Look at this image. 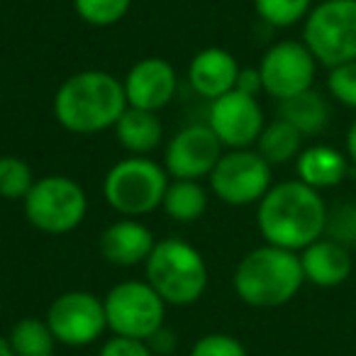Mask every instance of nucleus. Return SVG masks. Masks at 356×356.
Listing matches in <instances>:
<instances>
[{
    "mask_svg": "<svg viewBox=\"0 0 356 356\" xmlns=\"http://www.w3.org/2000/svg\"><path fill=\"white\" fill-rule=\"evenodd\" d=\"M239 64L227 49L208 47L198 51L188 66V83L200 98H208L210 103L220 95L229 93L237 86Z\"/></svg>",
    "mask_w": 356,
    "mask_h": 356,
    "instance_id": "nucleus-16",
    "label": "nucleus"
},
{
    "mask_svg": "<svg viewBox=\"0 0 356 356\" xmlns=\"http://www.w3.org/2000/svg\"><path fill=\"white\" fill-rule=\"evenodd\" d=\"M234 88L242 90V93H249V95H259V90H264L259 69H239L237 86H234Z\"/></svg>",
    "mask_w": 356,
    "mask_h": 356,
    "instance_id": "nucleus-31",
    "label": "nucleus"
},
{
    "mask_svg": "<svg viewBox=\"0 0 356 356\" xmlns=\"http://www.w3.org/2000/svg\"><path fill=\"white\" fill-rule=\"evenodd\" d=\"M254 10L271 27H293L305 20L312 10V0H254Z\"/></svg>",
    "mask_w": 356,
    "mask_h": 356,
    "instance_id": "nucleus-25",
    "label": "nucleus"
},
{
    "mask_svg": "<svg viewBox=\"0 0 356 356\" xmlns=\"http://www.w3.org/2000/svg\"><path fill=\"white\" fill-rule=\"evenodd\" d=\"M346 171H349V156L341 154L339 149L327 147V144L302 149L296 159L298 181H302L315 191L339 186L346 178Z\"/></svg>",
    "mask_w": 356,
    "mask_h": 356,
    "instance_id": "nucleus-18",
    "label": "nucleus"
},
{
    "mask_svg": "<svg viewBox=\"0 0 356 356\" xmlns=\"http://www.w3.org/2000/svg\"><path fill=\"white\" fill-rule=\"evenodd\" d=\"M108 330L118 337L147 341L163 327L166 302L147 281H122L103 300Z\"/></svg>",
    "mask_w": 356,
    "mask_h": 356,
    "instance_id": "nucleus-8",
    "label": "nucleus"
},
{
    "mask_svg": "<svg viewBox=\"0 0 356 356\" xmlns=\"http://www.w3.org/2000/svg\"><path fill=\"white\" fill-rule=\"evenodd\" d=\"M147 283L163 298L166 305H193L208 288V264L193 244L184 239H159L149 254Z\"/></svg>",
    "mask_w": 356,
    "mask_h": 356,
    "instance_id": "nucleus-4",
    "label": "nucleus"
},
{
    "mask_svg": "<svg viewBox=\"0 0 356 356\" xmlns=\"http://www.w3.org/2000/svg\"><path fill=\"white\" fill-rule=\"evenodd\" d=\"M346 156L351 163H356V120L346 129Z\"/></svg>",
    "mask_w": 356,
    "mask_h": 356,
    "instance_id": "nucleus-33",
    "label": "nucleus"
},
{
    "mask_svg": "<svg viewBox=\"0 0 356 356\" xmlns=\"http://www.w3.org/2000/svg\"><path fill=\"white\" fill-rule=\"evenodd\" d=\"M168 188V173L147 156L118 161L103 181L105 203L122 218H142L161 208Z\"/></svg>",
    "mask_w": 356,
    "mask_h": 356,
    "instance_id": "nucleus-5",
    "label": "nucleus"
},
{
    "mask_svg": "<svg viewBox=\"0 0 356 356\" xmlns=\"http://www.w3.org/2000/svg\"><path fill=\"white\" fill-rule=\"evenodd\" d=\"M32 166L20 156L6 154L0 156V198L6 200H25L35 186Z\"/></svg>",
    "mask_w": 356,
    "mask_h": 356,
    "instance_id": "nucleus-24",
    "label": "nucleus"
},
{
    "mask_svg": "<svg viewBox=\"0 0 356 356\" xmlns=\"http://www.w3.org/2000/svg\"><path fill=\"white\" fill-rule=\"evenodd\" d=\"M74 8L88 25L113 27L129 13L132 0H74Z\"/></svg>",
    "mask_w": 356,
    "mask_h": 356,
    "instance_id": "nucleus-26",
    "label": "nucleus"
},
{
    "mask_svg": "<svg viewBox=\"0 0 356 356\" xmlns=\"http://www.w3.org/2000/svg\"><path fill=\"white\" fill-rule=\"evenodd\" d=\"M115 134H118L120 144L132 156H147V154H152L161 144L163 127H161V120L156 118V113L129 108L127 105L122 118L115 124Z\"/></svg>",
    "mask_w": 356,
    "mask_h": 356,
    "instance_id": "nucleus-19",
    "label": "nucleus"
},
{
    "mask_svg": "<svg viewBox=\"0 0 356 356\" xmlns=\"http://www.w3.org/2000/svg\"><path fill=\"white\" fill-rule=\"evenodd\" d=\"M47 325L56 341L66 346H88L108 330L105 305L88 291H66L51 300Z\"/></svg>",
    "mask_w": 356,
    "mask_h": 356,
    "instance_id": "nucleus-10",
    "label": "nucleus"
},
{
    "mask_svg": "<svg viewBox=\"0 0 356 356\" xmlns=\"http://www.w3.org/2000/svg\"><path fill=\"white\" fill-rule=\"evenodd\" d=\"M325 234L334 242L344 244L346 249L356 247V203H344L330 210Z\"/></svg>",
    "mask_w": 356,
    "mask_h": 356,
    "instance_id": "nucleus-27",
    "label": "nucleus"
},
{
    "mask_svg": "<svg viewBox=\"0 0 356 356\" xmlns=\"http://www.w3.org/2000/svg\"><path fill=\"white\" fill-rule=\"evenodd\" d=\"M22 205L27 222L44 234L74 232L88 213L86 191L69 176L37 178Z\"/></svg>",
    "mask_w": 356,
    "mask_h": 356,
    "instance_id": "nucleus-7",
    "label": "nucleus"
},
{
    "mask_svg": "<svg viewBox=\"0 0 356 356\" xmlns=\"http://www.w3.org/2000/svg\"><path fill=\"white\" fill-rule=\"evenodd\" d=\"M188 356H249V354H247V346L237 337L225 334V332H213V334L200 337Z\"/></svg>",
    "mask_w": 356,
    "mask_h": 356,
    "instance_id": "nucleus-29",
    "label": "nucleus"
},
{
    "mask_svg": "<svg viewBox=\"0 0 356 356\" xmlns=\"http://www.w3.org/2000/svg\"><path fill=\"white\" fill-rule=\"evenodd\" d=\"M8 341L17 356H54L56 346V337L47 320H37V317H25L15 322L8 334Z\"/></svg>",
    "mask_w": 356,
    "mask_h": 356,
    "instance_id": "nucleus-23",
    "label": "nucleus"
},
{
    "mask_svg": "<svg viewBox=\"0 0 356 356\" xmlns=\"http://www.w3.org/2000/svg\"><path fill=\"white\" fill-rule=\"evenodd\" d=\"M278 118L298 129L302 137H317L330 124V105L315 88L278 103Z\"/></svg>",
    "mask_w": 356,
    "mask_h": 356,
    "instance_id": "nucleus-20",
    "label": "nucleus"
},
{
    "mask_svg": "<svg viewBox=\"0 0 356 356\" xmlns=\"http://www.w3.org/2000/svg\"><path fill=\"white\" fill-rule=\"evenodd\" d=\"M234 293L252 307H281L298 296L305 283L300 254L264 244L239 259L234 268Z\"/></svg>",
    "mask_w": 356,
    "mask_h": 356,
    "instance_id": "nucleus-3",
    "label": "nucleus"
},
{
    "mask_svg": "<svg viewBox=\"0 0 356 356\" xmlns=\"http://www.w3.org/2000/svg\"><path fill=\"white\" fill-rule=\"evenodd\" d=\"M271 168V163L254 149H229L210 173L215 198L232 208L259 203L273 186Z\"/></svg>",
    "mask_w": 356,
    "mask_h": 356,
    "instance_id": "nucleus-9",
    "label": "nucleus"
},
{
    "mask_svg": "<svg viewBox=\"0 0 356 356\" xmlns=\"http://www.w3.org/2000/svg\"><path fill=\"white\" fill-rule=\"evenodd\" d=\"M259 74H261L264 93L281 103L312 88L317 59L305 47V42L283 40L266 49L259 64Z\"/></svg>",
    "mask_w": 356,
    "mask_h": 356,
    "instance_id": "nucleus-11",
    "label": "nucleus"
},
{
    "mask_svg": "<svg viewBox=\"0 0 356 356\" xmlns=\"http://www.w3.org/2000/svg\"><path fill=\"white\" fill-rule=\"evenodd\" d=\"M302 134L286 120H273L264 124L261 134L257 139V152L266 159L271 166H283L288 161H296L302 152Z\"/></svg>",
    "mask_w": 356,
    "mask_h": 356,
    "instance_id": "nucleus-22",
    "label": "nucleus"
},
{
    "mask_svg": "<svg viewBox=\"0 0 356 356\" xmlns=\"http://www.w3.org/2000/svg\"><path fill=\"white\" fill-rule=\"evenodd\" d=\"M300 254V266L305 273V281L317 288H337L351 276L354 268V259H351V249L344 244L334 242L330 237H320L305 247Z\"/></svg>",
    "mask_w": 356,
    "mask_h": 356,
    "instance_id": "nucleus-17",
    "label": "nucleus"
},
{
    "mask_svg": "<svg viewBox=\"0 0 356 356\" xmlns=\"http://www.w3.org/2000/svg\"><path fill=\"white\" fill-rule=\"evenodd\" d=\"M127 110L120 79L108 71L88 69L69 76L54 95L56 122L74 134H98L115 127Z\"/></svg>",
    "mask_w": 356,
    "mask_h": 356,
    "instance_id": "nucleus-2",
    "label": "nucleus"
},
{
    "mask_svg": "<svg viewBox=\"0 0 356 356\" xmlns=\"http://www.w3.org/2000/svg\"><path fill=\"white\" fill-rule=\"evenodd\" d=\"M0 356H17L15 351H13L10 341H8V337H0Z\"/></svg>",
    "mask_w": 356,
    "mask_h": 356,
    "instance_id": "nucleus-34",
    "label": "nucleus"
},
{
    "mask_svg": "<svg viewBox=\"0 0 356 356\" xmlns=\"http://www.w3.org/2000/svg\"><path fill=\"white\" fill-rule=\"evenodd\" d=\"M327 88L339 105L356 110V61H346V64L330 69Z\"/></svg>",
    "mask_w": 356,
    "mask_h": 356,
    "instance_id": "nucleus-28",
    "label": "nucleus"
},
{
    "mask_svg": "<svg viewBox=\"0 0 356 356\" xmlns=\"http://www.w3.org/2000/svg\"><path fill=\"white\" fill-rule=\"evenodd\" d=\"M257 205V225L266 244L302 252L325 237L330 208L322 200L320 191L310 188L298 178L271 186Z\"/></svg>",
    "mask_w": 356,
    "mask_h": 356,
    "instance_id": "nucleus-1",
    "label": "nucleus"
},
{
    "mask_svg": "<svg viewBox=\"0 0 356 356\" xmlns=\"http://www.w3.org/2000/svg\"><path fill=\"white\" fill-rule=\"evenodd\" d=\"M154 247H156L154 232L137 218L115 220L100 234V254L113 266L129 268L137 264H147Z\"/></svg>",
    "mask_w": 356,
    "mask_h": 356,
    "instance_id": "nucleus-15",
    "label": "nucleus"
},
{
    "mask_svg": "<svg viewBox=\"0 0 356 356\" xmlns=\"http://www.w3.org/2000/svg\"><path fill=\"white\" fill-rule=\"evenodd\" d=\"M122 86L129 108L159 113L176 95L178 76L171 61L161 59V56H147V59H139L127 71Z\"/></svg>",
    "mask_w": 356,
    "mask_h": 356,
    "instance_id": "nucleus-14",
    "label": "nucleus"
},
{
    "mask_svg": "<svg viewBox=\"0 0 356 356\" xmlns=\"http://www.w3.org/2000/svg\"><path fill=\"white\" fill-rule=\"evenodd\" d=\"M161 210L173 222H195L208 210V193L198 181L173 178V181H168Z\"/></svg>",
    "mask_w": 356,
    "mask_h": 356,
    "instance_id": "nucleus-21",
    "label": "nucleus"
},
{
    "mask_svg": "<svg viewBox=\"0 0 356 356\" xmlns=\"http://www.w3.org/2000/svg\"><path fill=\"white\" fill-rule=\"evenodd\" d=\"M302 22V42L317 64L334 69L356 61V0H322Z\"/></svg>",
    "mask_w": 356,
    "mask_h": 356,
    "instance_id": "nucleus-6",
    "label": "nucleus"
},
{
    "mask_svg": "<svg viewBox=\"0 0 356 356\" xmlns=\"http://www.w3.org/2000/svg\"><path fill=\"white\" fill-rule=\"evenodd\" d=\"M264 124L266 120L257 95L234 88L210 105L208 127L227 149H249L252 144H257Z\"/></svg>",
    "mask_w": 356,
    "mask_h": 356,
    "instance_id": "nucleus-12",
    "label": "nucleus"
},
{
    "mask_svg": "<svg viewBox=\"0 0 356 356\" xmlns=\"http://www.w3.org/2000/svg\"><path fill=\"white\" fill-rule=\"evenodd\" d=\"M220 156H222V142L218 139V134L208 124H191L166 144L163 168L173 178L200 181V178H210Z\"/></svg>",
    "mask_w": 356,
    "mask_h": 356,
    "instance_id": "nucleus-13",
    "label": "nucleus"
},
{
    "mask_svg": "<svg viewBox=\"0 0 356 356\" xmlns=\"http://www.w3.org/2000/svg\"><path fill=\"white\" fill-rule=\"evenodd\" d=\"M98 356H154V351L149 349L147 341L129 339V337H110L103 344Z\"/></svg>",
    "mask_w": 356,
    "mask_h": 356,
    "instance_id": "nucleus-30",
    "label": "nucleus"
},
{
    "mask_svg": "<svg viewBox=\"0 0 356 356\" xmlns=\"http://www.w3.org/2000/svg\"><path fill=\"white\" fill-rule=\"evenodd\" d=\"M147 344H149V349L154 351V356H156V354H168V351L176 346V337H173L171 332L166 330V327H161L156 334L149 337Z\"/></svg>",
    "mask_w": 356,
    "mask_h": 356,
    "instance_id": "nucleus-32",
    "label": "nucleus"
}]
</instances>
